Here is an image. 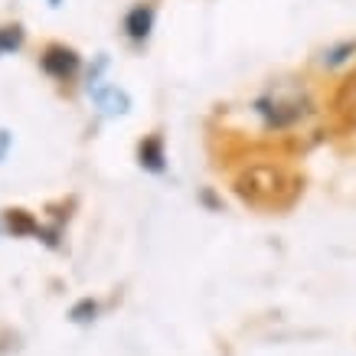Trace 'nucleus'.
Returning <instances> with one entry per match:
<instances>
[{"label": "nucleus", "mask_w": 356, "mask_h": 356, "mask_svg": "<svg viewBox=\"0 0 356 356\" xmlns=\"http://www.w3.org/2000/svg\"><path fill=\"white\" fill-rule=\"evenodd\" d=\"M284 190H291V180H288V173L281 170V167H271V163L248 167L236 180V193L245 203H255V206L284 203Z\"/></svg>", "instance_id": "nucleus-1"}, {"label": "nucleus", "mask_w": 356, "mask_h": 356, "mask_svg": "<svg viewBox=\"0 0 356 356\" xmlns=\"http://www.w3.org/2000/svg\"><path fill=\"white\" fill-rule=\"evenodd\" d=\"M334 111L343 128H356V69L343 79V86L337 88L334 98Z\"/></svg>", "instance_id": "nucleus-2"}, {"label": "nucleus", "mask_w": 356, "mask_h": 356, "mask_svg": "<svg viewBox=\"0 0 356 356\" xmlns=\"http://www.w3.org/2000/svg\"><path fill=\"white\" fill-rule=\"evenodd\" d=\"M40 65H43L49 76L65 79V76H72V72H76L79 56L72 53V49H65V46H49V49L43 53V59H40Z\"/></svg>", "instance_id": "nucleus-3"}, {"label": "nucleus", "mask_w": 356, "mask_h": 356, "mask_svg": "<svg viewBox=\"0 0 356 356\" xmlns=\"http://www.w3.org/2000/svg\"><path fill=\"white\" fill-rule=\"evenodd\" d=\"M3 216H7V226H10L13 236H30V232H36V229H40V226H36V219H33L26 209H7Z\"/></svg>", "instance_id": "nucleus-4"}, {"label": "nucleus", "mask_w": 356, "mask_h": 356, "mask_svg": "<svg viewBox=\"0 0 356 356\" xmlns=\"http://www.w3.org/2000/svg\"><path fill=\"white\" fill-rule=\"evenodd\" d=\"M147 30H151V10H147V7L131 10V17H128V33L131 36H134V40H144Z\"/></svg>", "instance_id": "nucleus-5"}, {"label": "nucleus", "mask_w": 356, "mask_h": 356, "mask_svg": "<svg viewBox=\"0 0 356 356\" xmlns=\"http://www.w3.org/2000/svg\"><path fill=\"white\" fill-rule=\"evenodd\" d=\"M163 154H161V140L157 138H151L147 144H140V163H147L151 170H161L163 167Z\"/></svg>", "instance_id": "nucleus-6"}, {"label": "nucleus", "mask_w": 356, "mask_h": 356, "mask_svg": "<svg viewBox=\"0 0 356 356\" xmlns=\"http://www.w3.org/2000/svg\"><path fill=\"white\" fill-rule=\"evenodd\" d=\"M20 43H23V30L17 26V23H13V26H0V56L13 53Z\"/></svg>", "instance_id": "nucleus-7"}]
</instances>
